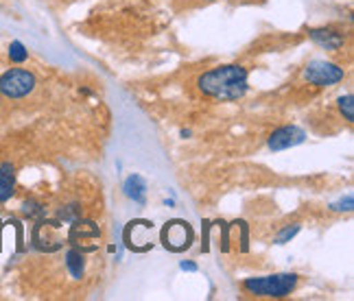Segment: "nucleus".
Listing matches in <instances>:
<instances>
[{
    "instance_id": "nucleus-13",
    "label": "nucleus",
    "mask_w": 354,
    "mask_h": 301,
    "mask_svg": "<svg viewBox=\"0 0 354 301\" xmlns=\"http://www.w3.org/2000/svg\"><path fill=\"white\" fill-rule=\"evenodd\" d=\"M300 232V225L298 223H293V225H287V227L275 236V245H284V243H289L291 238H295V234Z\"/></svg>"
},
{
    "instance_id": "nucleus-8",
    "label": "nucleus",
    "mask_w": 354,
    "mask_h": 301,
    "mask_svg": "<svg viewBox=\"0 0 354 301\" xmlns=\"http://www.w3.org/2000/svg\"><path fill=\"white\" fill-rule=\"evenodd\" d=\"M16 192V168L11 161L0 166V203H5Z\"/></svg>"
},
{
    "instance_id": "nucleus-4",
    "label": "nucleus",
    "mask_w": 354,
    "mask_h": 301,
    "mask_svg": "<svg viewBox=\"0 0 354 301\" xmlns=\"http://www.w3.org/2000/svg\"><path fill=\"white\" fill-rule=\"evenodd\" d=\"M346 77V70L333 64V61H324V59H315L306 66L304 70V79L311 85H317V87H331L339 81H344Z\"/></svg>"
},
{
    "instance_id": "nucleus-10",
    "label": "nucleus",
    "mask_w": 354,
    "mask_h": 301,
    "mask_svg": "<svg viewBox=\"0 0 354 301\" xmlns=\"http://www.w3.org/2000/svg\"><path fill=\"white\" fill-rule=\"evenodd\" d=\"M9 59L14 61V64H24V61L29 59V50L22 42H11L9 44Z\"/></svg>"
},
{
    "instance_id": "nucleus-3",
    "label": "nucleus",
    "mask_w": 354,
    "mask_h": 301,
    "mask_svg": "<svg viewBox=\"0 0 354 301\" xmlns=\"http://www.w3.org/2000/svg\"><path fill=\"white\" fill-rule=\"evenodd\" d=\"M35 74L24 68H11L0 77V92L7 98H24L35 90Z\"/></svg>"
},
{
    "instance_id": "nucleus-6",
    "label": "nucleus",
    "mask_w": 354,
    "mask_h": 301,
    "mask_svg": "<svg viewBox=\"0 0 354 301\" xmlns=\"http://www.w3.org/2000/svg\"><path fill=\"white\" fill-rule=\"evenodd\" d=\"M304 140H306L304 129L295 127V124H287V127L275 129V131L269 135V148H271V150H284V148H291V146L302 144Z\"/></svg>"
},
{
    "instance_id": "nucleus-11",
    "label": "nucleus",
    "mask_w": 354,
    "mask_h": 301,
    "mask_svg": "<svg viewBox=\"0 0 354 301\" xmlns=\"http://www.w3.org/2000/svg\"><path fill=\"white\" fill-rule=\"evenodd\" d=\"M66 265H68V269H70V273L74 275V278H81V273H83V256L79 254V251H70Z\"/></svg>"
},
{
    "instance_id": "nucleus-14",
    "label": "nucleus",
    "mask_w": 354,
    "mask_h": 301,
    "mask_svg": "<svg viewBox=\"0 0 354 301\" xmlns=\"http://www.w3.org/2000/svg\"><path fill=\"white\" fill-rule=\"evenodd\" d=\"M352 205H354V199H352V194H348L346 199H341L339 203H335L333 210H339V212H344V210H346V212H350Z\"/></svg>"
},
{
    "instance_id": "nucleus-15",
    "label": "nucleus",
    "mask_w": 354,
    "mask_h": 301,
    "mask_svg": "<svg viewBox=\"0 0 354 301\" xmlns=\"http://www.w3.org/2000/svg\"><path fill=\"white\" fill-rule=\"evenodd\" d=\"M42 208L37 205V203H27V208H24V214L27 216H33V214H40Z\"/></svg>"
},
{
    "instance_id": "nucleus-12",
    "label": "nucleus",
    "mask_w": 354,
    "mask_h": 301,
    "mask_svg": "<svg viewBox=\"0 0 354 301\" xmlns=\"http://www.w3.org/2000/svg\"><path fill=\"white\" fill-rule=\"evenodd\" d=\"M339 111L344 114V118L348 122L354 120V98H352V94H346V96L339 98Z\"/></svg>"
},
{
    "instance_id": "nucleus-9",
    "label": "nucleus",
    "mask_w": 354,
    "mask_h": 301,
    "mask_svg": "<svg viewBox=\"0 0 354 301\" xmlns=\"http://www.w3.org/2000/svg\"><path fill=\"white\" fill-rule=\"evenodd\" d=\"M125 194L134 201H138V203H145L147 183L140 175H132V177H127V181H125Z\"/></svg>"
},
{
    "instance_id": "nucleus-16",
    "label": "nucleus",
    "mask_w": 354,
    "mask_h": 301,
    "mask_svg": "<svg viewBox=\"0 0 354 301\" xmlns=\"http://www.w3.org/2000/svg\"><path fill=\"white\" fill-rule=\"evenodd\" d=\"M182 269L184 271H197V265L195 262H182Z\"/></svg>"
},
{
    "instance_id": "nucleus-5",
    "label": "nucleus",
    "mask_w": 354,
    "mask_h": 301,
    "mask_svg": "<svg viewBox=\"0 0 354 301\" xmlns=\"http://www.w3.org/2000/svg\"><path fill=\"white\" fill-rule=\"evenodd\" d=\"M162 243L171 251H184L193 243V232L184 221H171L162 230Z\"/></svg>"
},
{
    "instance_id": "nucleus-1",
    "label": "nucleus",
    "mask_w": 354,
    "mask_h": 301,
    "mask_svg": "<svg viewBox=\"0 0 354 301\" xmlns=\"http://www.w3.org/2000/svg\"><path fill=\"white\" fill-rule=\"evenodd\" d=\"M199 90L219 100H236L247 92V70L238 64H227L204 72L197 79Z\"/></svg>"
},
{
    "instance_id": "nucleus-2",
    "label": "nucleus",
    "mask_w": 354,
    "mask_h": 301,
    "mask_svg": "<svg viewBox=\"0 0 354 301\" xmlns=\"http://www.w3.org/2000/svg\"><path fill=\"white\" fill-rule=\"evenodd\" d=\"M300 278L295 273H278V275H260V278H247L243 282V291L254 297L282 299L298 288Z\"/></svg>"
},
{
    "instance_id": "nucleus-7",
    "label": "nucleus",
    "mask_w": 354,
    "mask_h": 301,
    "mask_svg": "<svg viewBox=\"0 0 354 301\" xmlns=\"http://www.w3.org/2000/svg\"><path fill=\"white\" fill-rule=\"evenodd\" d=\"M309 37L315 42V44H320L322 48L326 50H337L344 46L346 42V37L341 35L339 31L335 29H328V27H320V29H311L309 31Z\"/></svg>"
}]
</instances>
